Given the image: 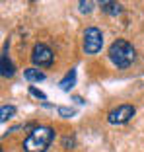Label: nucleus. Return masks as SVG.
Wrapping results in <instances>:
<instances>
[{"label":"nucleus","mask_w":144,"mask_h":152,"mask_svg":"<svg viewBox=\"0 0 144 152\" xmlns=\"http://www.w3.org/2000/svg\"><path fill=\"white\" fill-rule=\"evenodd\" d=\"M31 61H33V64L39 66V68H49L51 64H53V51H51L45 43H37L35 47H33Z\"/></svg>","instance_id":"obj_4"},{"label":"nucleus","mask_w":144,"mask_h":152,"mask_svg":"<svg viewBox=\"0 0 144 152\" xmlns=\"http://www.w3.org/2000/svg\"><path fill=\"white\" fill-rule=\"evenodd\" d=\"M14 64L12 61L8 58V55H6V47H4V53H2V58H0V74L4 76V78H10V76H14Z\"/></svg>","instance_id":"obj_6"},{"label":"nucleus","mask_w":144,"mask_h":152,"mask_svg":"<svg viewBox=\"0 0 144 152\" xmlns=\"http://www.w3.org/2000/svg\"><path fill=\"white\" fill-rule=\"evenodd\" d=\"M92 8H94V2H78V10H80L82 14H90L92 12Z\"/></svg>","instance_id":"obj_11"},{"label":"nucleus","mask_w":144,"mask_h":152,"mask_svg":"<svg viewBox=\"0 0 144 152\" xmlns=\"http://www.w3.org/2000/svg\"><path fill=\"white\" fill-rule=\"evenodd\" d=\"M99 6H101L103 12L111 14V16H117L121 12V4L119 2H113V0H103V2H99Z\"/></svg>","instance_id":"obj_8"},{"label":"nucleus","mask_w":144,"mask_h":152,"mask_svg":"<svg viewBox=\"0 0 144 152\" xmlns=\"http://www.w3.org/2000/svg\"><path fill=\"white\" fill-rule=\"evenodd\" d=\"M55 139V133L51 127H35L23 140V152H47Z\"/></svg>","instance_id":"obj_1"},{"label":"nucleus","mask_w":144,"mask_h":152,"mask_svg":"<svg viewBox=\"0 0 144 152\" xmlns=\"http://www.w3.org/2000/svg\"><path fill=\"white\" fill-rule=\"evenodd\" d=\"M29 94H31V96H35V98H39L41 102H45V99H47V96L43 94V92H41V90H37L35 86H29Z\"/></svg>","instance_id":"obj_12"},{"label":"nucleus","mask_w":144,"mask_h":152,"mask_svg":"<svg viewBox=\"0 0 144 152\" xmlns=\"http://www.w3.org/2000/svg\"><path fill=\"white\" fill-rule=\"evenodd\" d=\"M103 45V35L97 27H88L84 31V51L88 55H97Z\"/></svg>","instance_id":"obj_3"},{"label":"nucleus","mask_w":144,"mask_h":152,"mask_svg":"<svg viewBox=\"0 0 144 152\" xmlns=\"http://www.w3.org/2000/svg\"><path fill=\"white\" fill-rule=\"evenodd\" d=\"M74 84H76V68H72V70L63 78V80L59 82V88L64 90V92H68V90H70Z\"/></svg>","instance_id":"obj_7"},{"label":"nucleus","mask_w":144,"mask_h":152,"mask_svg":"<svg viewBox=\"0 0 144 152\" xmlns=\"http://www.w3.org/2000/svg\"><path fill=\"white\" fill-rule=\"evenodd\" d=\"M109 58L117 68H129L132 64V61L136 58V51L129 41L117 39L109 47Z\"/></svg>","instance_id":"obj_2"},{"label":"nucleus","mask_w":144,"mask_h":152,"mask_svg":"<svg viewBox=\"0 0 144 152\" xmlns=\"http://www.w3.org/2000/svg\"><path fill=\"white\" fill-rule=\"evenodd\" d=\"M132 115H135V107L129 105V103H125V105H119L117 109L109 111L107 121L111 123V125H123V123H127V121H131Z\"/></svg>","instance_id":"obj_5"},{"label":"nucleus","mask_w":144,"mask_h":152,"mask_svg":"<svg viewBox=\"0 0 144 152\" xmlns=\"http://www.w3.org/2000/svg\"><path fill=\"white\" fill-rule=\"evenodd\" d=\"M57 109H59V113H60L63 117H72L74 113H76L74 109H68V107H57Z\"/></svg>","instance_id":"obj_13"},{"label":"nucleus","mask_w":144,"mask_h":152,"mask_svg":"<svg viewBox=\"0 0 144 152\" xmlns=\"http://www.w3.org/2000/svg\"><path fill=\"white\" fill-rule=\"evenodd\" d=\"M23 76H25L27 82H41V80H45V74H43L39 68H25Z\"/></svg>","instance_id":"obj_9"},{"label":"nucleus","mask_w":144,"mask_h":152,"mask_svg":"<svg viewBox=\"0 0 144 152\" xmlns=\"http://www.w3.org/2000/svg\"><path fill=\"white\" fill-rule=\"evenodd\" d=\"M14 113H16V107H14V105H2V109H0V121L6 123L10 117H14Z\"/></svg>","instance_id":"obj_10"}]
</instances>
